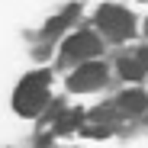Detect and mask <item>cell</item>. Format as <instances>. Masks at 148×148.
Listing matches in <instances>:
<instances>
[{"label":"cell","mask_w":148,"mask_h":148,"mask_svg":"<svg viewBox=\"0 0 148 148\" xmlns=\"http://www.w3.org/2000/svg\"><path fill=\"white\" fill-rule=\"evenodd\" d=\"M48 100V74L42 71H32L19 81L16 93H13V110L19 116H36Z\"/></svg>","instance_id":"obj_1"},{"label":"cell","mask_w":148,"mask_h":148,"mask_svg":"<svg viewBox=\"0 0 148 148\" xmlns=\"http://www.w3.org/2000/svg\"><path fill=\"white\" fill-rule=\"evenodd\" d=\"M97 23H100V29L110 36V39H129L132 36V13L129 10H122V7H116V3H103L100 10H97Z\"/></svg>","instance_id":"obj_2"},{"label":"cell","mask_w":148,"mask_h":148,"mask_svg":"<svg viewBox=\"0 0 148 148\" xmlns=\"http://www.w3.org/2000/svg\"><path fill=\"white\" fill-rule=\"evenodd\" d=\"M103 81H106V68H103L100 61H87V64H81V68L68 77V87H71L74 93H87V90H97Z\"/></svg>","instance_id":"obj_3"},{"label":"cell","mask_w":148,"mask_h":148,"mask_svg":"<svg viewBox=\"0 0 148 148\" xmlns=\"http://www.w3.org/2000/svg\"><path fill=\"white\" fill-rule=\"evenodd\" d=\"M97 52H100L97 36H93V32H77V36H71V39L64 42L61 61H64V64H68V61H84V58H90V55H97Z\"/></svg>","instance_id":"obj_4"},{"label":"cell","mask_w":148,"mask_h":148,"mask_svg":"<svg viewBox=\"0 0 148 148\" xmlns=\"http://www.w3.org/2000/svg\"><path fill=\"white\" fill-rule=\"evenodd\" d=\"M119 74H122V77H129V81L145 77V74H148V48H138V52L119 58Z\"/></svg>","instance_id":"obj_5"},{"label":"cell","mask_w":148,"mask_h":148,"mask_svg":"<svg viewBox=\"0 0 148 148\" xmlns=\"http://www.w3.org/2000/svg\"><path fill=\"white\" fill-rule=\"evenodd\" d=\"M116 103H119L122 113H145L148 110V97L142 90H126V93L116 97Z\"/></svg>","instance_id":"obj_6"},{"label":"cell","mask_w":148,"mask_h":148,"mask_svg":"<svg viewBox=\"0 0 148 148\" xmlns=\"http://www.w3.org/2000/svg\"><path fill=\"white\" fill-rule=\"evenodd\" d=\"M74 16H77V7H68V10L61 13V16H55V19H48V26L42 29V36H45V39H48V36H58V32H61V29L68 26V19H74Z\"/></svg>","instance_id":"obj_7"},{"label":"cell","mask_w":148,"mask_h":148,"mask_svg":"<svg viewBox=\"0 0 148 148\" xmlns=\"http://www.w3.org/2000/svg\"><path fill=\"white\" fill-rule=\"evenodd\" d=\"M81 110H74V113H64V116H58V122H55V126H58V132H71L74 126H81Z\"/></svg>","instance_id":"obj_8"},{"label":"cell","mask_w":148,"mask_h":148,"mask_svg":"<svg viewBox=\"0 0 148 148\" xmlns=\"http://www.w3.org/2000/svg\"><path fill=\"white\" fill-rule=\"evenodd\" d=\"M145 32H148V23H145Z\"/></svg>","instance_id":"obj_9"}]
</instances>
